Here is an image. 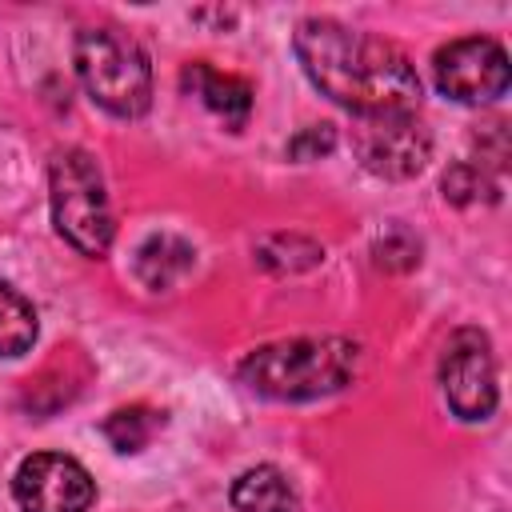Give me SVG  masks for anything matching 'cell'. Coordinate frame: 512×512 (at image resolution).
<instances>
[{
    "label": "cell",
    "instance_id": "obj_1",
    "mask_svg": "<svg viewBox=\"0 0 512 512\" xmlns=\"http://www.w3.org/2000/svg\"><path fill=\"white\" fill-rule=\"evenodd\" d=\"M292 48L308 80L340 108L368 116H412L420 108V76L412 60L372 36L328 16H308L292 32Z\"/></svg>",
    "mask_w": 512,
    "mask_h": 512
},
{
    "label": "cell",
    "instance_id": "obj_2",
    "mask_svg": "<svg viewBox=\"0 0 512 512\" xmlns=\"http://www.w3.org/2000/svg\"><path fill=\"white\" fill-rule=\"evenodd\" d=\"M360 348L348 336H292L252 348L236 376L268 400H316L352 384Z\"/></svg>",
    "mask_w": 512,
    "mask_h": 512
},
{
    "label": "cell",
    "instance_id": "obj_3",
    "mask_svg": "<svg viewBox=\"0 0 512 512\" xmlns=\"http://www.w3.org/2000/svg\"><path fill=\"white\" fill-rule=\"evenodd\" d=\"M76 76L84 92L112 116L136 120L152 104V64L136 36L116 24H96L76 36Z\"/></svg>",
    "mask_w": 512,
    "mask_h": 512
},
{
    "label": "cell",
    "instance_id": "obj_4",
    "mask_svg": "<svg viewBox=\"0 0 512 512\" xmlns=\"http://www.w3.org/2000/svg\"><path fill=\"white\" fill-rule=\"evenodd\" d=\"M48 200L56 232L80 256H104L112 244V204L104 192V176L84 148H60L48 168Z\"/></svg>",
    "mask_w": 512,
    "mask_h": 512
},
{
    "label": "cell",
    "instance_id": "obj_5",
    "mask_svg": "<svg viewBox=\"0 0 512 512\" xmlns=\"http://www.w3.org/2000/svg\"><path fill=\"white\" fill-rule=\"evenodd\" d=\"M436 88L460 104H488L508 92L512 64L500 40L492 36H460L436 48L432 56Z\"/></svg>",
    "mask_w": 512,
    "mask_h": 512
},
{
    "label": "cell",
    "instance_id": "obj_6",
    "mask_svg": "<svg viewBox=\"0 0 512 512\" xmlns=\"http://www.w3.org/2000/svg\"><path fill=\"white\" fill-rule=\"evenodd\" d=\"M440 388L460 420H488L496 412V360L480 328H456L440 356Z\"/></svg>",
    "mask_w": 512,
    "mask_h": 512
},
{
    "label": "cell",
    "instance_id": "obj_7",
    "mask_svg": "<svg viewBox=\"0 0 512 512\" xmlns=\"http://www.w3.org/2000/svg\"><path fill=\"white\" fill-rule=\"evenodd\" d=\"M12 496L20 512H88L96 480L64 452H32L12 476Z\"/></svg>",
    "mask_w": 512,
    "mask_h": 512
},
{
    "label": "cell",
    "instance_id": "obj_8",
    "mask_svg": "<svg viewBox=\"0 0 512 512\" xmlns=\"http://www.w3.org/2000/svg\"><path fill=\"white\" fill-rule=\"evenodd\" d=\"M352 148L384 180H412L432 160V136L416 116H368L352 128Z\"/></svg>",
    "mask_w": 512,
    "mask_h": 512
},
{
    "label": "cell",
    "instance_id": "obj_9",
    "mask_svg": "<svg viewBox=\"0 0 512 512\" xmlns=\"http://www.w3.org/2000/svg\"><path fill=\"white\" fill-rule=\"evenodd\" d=\"M180 84H184L192 96H200V104H204L208 112H216L232 132H240V128L248 124V116H252V96H256V92H252V84H248L244 76L216 72L212 64L196 60V64L184 68Z\"/></svg>",
    "mask_w": 512,
    "mask_h": 512
},
{
    "label": "cell",
    "instance_id": "obj_10",
    "mask_svg": "<svg viewBox=\"0 0 512 512\" xmlns=\"http://www.w3.org/2000/svg\"><path fill=\"white\" fill-rule=\"evenodd\" d=\"M192 264H196L192 244L180 240V236H172V232H152V236L136 248V260H132L136 280H140L144 288H152V292H164V288H172L176 280H184Z\"/></svg>",
    "mask_w": 512,
    "mask_h": 512
},
{
    "label": "cell",
    "instance_id": "obj_11",
    "mask_svg": "<svg viewBox=\"0 0 512 512\" xmlns=\"http://www.w3.org/2000/svg\"><path fill=\"white\" fill-rule=\"evenodd\" d=\"M232 508L236 512H300V496L276 464H256L236 476Z\"/></svg>",
    "mask_w": 512,
    "mask_h": 512
},
{
    "label": "cell",
    "instance_id": "obj_12",
    "mask_svg": "<svg viewBox=\"0 0 512 512\" xmlns=\"http://www.w3.org/2000/svg\"><path fill=\"white\" fill-rule=\"evenodd\" d=\"M160 428H164V412H156L148 404H128V408H116L104 420V440L116 452H140V448L152 444V436Z\"/></svg>",
    "mask_w": 512,
    "mask_h": 512
},
{
    "label": "cell",
    "instance_id": "obj_13",
    "mask_svg": "<svg viewBox=\"0 0 512 512\" xmlns=\"http://www.w3.org/2000/svg\"><path fill=\"white\" fill-rule=\"evenodd\" d=\"M36 344V308L0 280V356H24Z\"/></svg>",
    "mask_w": 512,
    "mask_h": 512
},
{
    "label": "cell",
    "instance_id": "obj_14",
    "mask_svg": "<svg viewBox=\"0 0 512 512\" xmlns=\"http://www.w3.org/2000/svg\"><path fill=\"white\" fill-rule=\"evenodd\" d=\"M256 260L272 272H304V268H316L324 260V248L308 236H268L256 244Z\"/></svg>",
    "mask_w": 512,
    "mask_h": 512
},
{
    "label": "cell",
    "instance_id": "obj_15",
    "mask_svg": "<svg viewBox=\"0 0 512 512\" xmlns=\"http://www.w3.org/2000/svg\"><path fill=\"white\" fill-rule=\"evenodd\" d=\"M440 188H444V200H448V204H460V208H468V204H476V200H484V204L496 200V180H492L488 168L476 164V160L452 164V168L444 172Z\"/></svg>",
    "mask_w": 512,
    "mask_h": 512
},
{
    "label": "cell",
    "instance_id": "obj_16",
    "mask_svg": "<svg viewBox=\"0 0 512 512\" xmlns=\"http://www.w3.org/2000/svg\"><path fill=\"white\" fill-rule=\"evenodd\" d=\"M372 264L384 272H412L420 264V240L408 228H388L372 240Z\"/></svg>",
    "mask_w": 512,
    "mask_h": 512
},
{
    "label": "cell",
    "instance_id": "obj_17",
    "mask_svg": "<svg viewBox=\"0 0 512 512\" xmlns=\"http://www.w3.org/2000/svg\"><path fill=\"white\" fill-rule=\"evenodd\" d=\"M336 148V128L332 124H308L300 128L292 140H288V160L296 164H308V160H320Z\"/></svg>",
    "mask_w": 512,
    "mask_h": 512
}]
</instances>
